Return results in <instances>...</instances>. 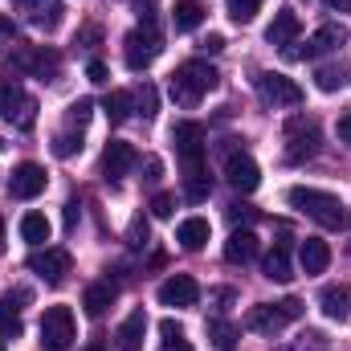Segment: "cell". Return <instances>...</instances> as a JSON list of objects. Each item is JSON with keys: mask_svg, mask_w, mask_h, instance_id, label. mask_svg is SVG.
<instances>
[{"mask_svg": "<svg viewBox=\"0 0 351 351\" xmlns=\"http://www.w3.org/2000/svg\"><path fill=\"white\" fill-rule=\"evenodd\" d=\"M160 302H164V306H176V311L196 306V302H200L196 278H192V274H172L168 282H160Z\"/></svg>", "mask_w": 351, "mask_h": 351, "instance_id": "12", "label": "cell"}, {"mask_svg": "<svg viewBox=\"0 0 351 351\" xmlns=\"http://www.w3.org/2000/svg\"><path fill=\"white\" fill-rule=\"evenodd\" d=\"M200 49H204V53H221V49H225V37H221V33H208V37L200 41Z\"/></svg>", "mask_w": 351, "mask_h": 351, "instance_id": "44", "label": "cell"}, {"mask_svg": "<svg viewBox=\"0 0 351 351\" xmlns=\"http://www.w3.org/2000/svg\"><path fill=\"white\" fill-rule=\"evenodd\" d=\"M49 233H53V229H49L45 213H25V217H21V237H25L33 250H41V245L49 241Z\"/></svg>", "mask_w": 351, "mask_h": 351, "instance_id": "28", "label": "cell"}, {"mask_svg": "<svg viewBox=\"0 0 351 351\" xmlns=\"http://www.w3.org/2000/svg\"><path fill=\"white\" fill-rule=\"evenodd\" d=\"M339 139H343V143H351V110L339 119Z\"/></svg>", "mask_w": 351, "mask_h": 351, "instance_id": "50", "label": "cell"}, {"mask_svg": "<svg viewBox=\"0 0 351 351\" xmlns=\"http://www.w3.org/2000/svg\"><path fill=\"white\" fill-rule=\"evenodd\" d=\"M86 351H106V348H102V343H90V348Z\"/></svg>", "mask_w": 351, "mask_h": 351, "instance_id": "54", "label": "cell"}, {"mask_svg": "<svg viewBox=\"0 0 351 351\" xmlns=\"http://www.w3.org/2000/svg\"><path fill=\"white\" fill-rule=\"evenodd\" d=\"M160 335H164V339H168V335H184V327H180L176 319H164V323H160Z\"/></svg>", "mask_w": 351, "mask_h": 351, "instance_id": "47", "label": "cell"}, {"mask_svg": "<svg viewBox=\"0 0 351 351\" xmlns=\"http://www.w3.org/2000/svg\"><path fill=\"white\" fill-rule=\"evenodd\" d=\"M286 200L298 208V213H306L315 225H323V229H331V233H343L351 225V213H348V204L335 196V192H323V188H290L286 192Z\"/></svg>", "mask_w": 351, "mask_h": 351, "instance_id": "1", "label": "cell"}, {"mask_svg": "<svg viewBox=\"0 0 351 351\" xmlns=\"http://www.w3.org/2000/svg\"><path fill=\"white\" fill-rule=\"evenodd\" d=\"M172 213H176V196H172V192H160V196H152V217L168 221Z\"/></svg>", "mask_w": 351, "mask_h": 351, "instance_id": "37", "label": "cell"}, {"mask_svg": "<svg viewBox=\"0 0 351 351\" xmlns=\"http://www.w3.org/2000/svg\"><path fill=\"white\" fill-rule=\"evenodd\" d=\"M16 302H25V294H4V298H0V335H4V339H16V335L25 331Z\"/></svg>", "mask_w": 351, "mask_h": 351, "instance_id": "26", "label": "cell"}, {"mask_svg": "<svg viewBox=\"0 0 351 351\" xmlns=\"http://www.w3.org/2000/svg\"><path fill=\"white\" fill-rule=\"evenodd\" d=\"M74 152H82V135H74V131H62V135L53 139V156H62V160H70Z\"/></svg>", "mask_w": 351, "mask_h": 351, "instance_id": "34", "label": "cell"}, {"mask_svg": "<svg viewBox=\"0 0 351 351\" xmlns=\"http://www.w3.org/2000/svg\"><path fill=\"white\" fill-rule=\"evenodd\" d=\"M298 262L306 274H323L327 265H331V245L327 241H319V237H306L302 241V250H298Z\"/></svg>", "mask_w": 351, "mask_h": 351, "instance_id": "23", "label": "cell"}, {"mask_svg": "<svg viewBox=\"0 0 351 351\" xmlns=\"http://www.w3.org/2000/svg\"><path fill=\"white\" fill-rule=\"evenodd\" d=\"M286 139H290V147H286V160H290V164H302L306 156L319 152V131H315V123H306V119H290Z\"/></svg>", "mask_w": 351, "mask_h": 351, "instance_id": "11", "label": "cell"}, {"mask_svg": "<svg viewBox=\"0 0 351 351\" xmlns=\"http://www.w3.org/2000/svg\"><path fill=\"white\" fill-rule=\"evenodd\" d=\"M319 306H323V315H327V319L343 323V319L351 315V290H348V286H327V290L319 294Z\"/></svg>", "mask_w": 351, "mask_h": 351, "instance_id": "22", "label": "cell"}, {"mask_svg": "<svg viewBox=\"0 0 351 351\" xmlns=\"http://www.w3.org/2000/svg\"><path fill=\"white\" fill-rule=\"evenodd\" d=\"M0 351H4V339H0Z\"/></svg>", "mask_w": 351, "mask_h": 351, "instance_id": "56", "label": "cell"}, {"mask_svg": "<svg viewBox=\"0 0 351 351\" xmlns=\"http://www.w3.org/2000/svg\"><path fill=\"white\" fill-rule=\"evenodd\" d=\"M204 4L200 0H176V8H172V25H176V33H192V29H200V21H204Z\"/></svg>", "mask_w": 351, "mask_h": 351, "instance_id": "27", "label": "cell"}, {"mask_svg": "<svg viewBox=\"0 0 351 351\" xmlns=\"http://www.w3.org/2000/svg\"><path fill=\"white\" fill-rule=\"evenodd\" d=\"M0 33H4V37H12V21H8V16H0Z\"/></svg>", "mask_w": 351, "mask_h": 351, "instance_id": "52", "label": "cell"}, {"mask_svg": "<svg viewBox=\"0 0 351 351\" xmlns=\"http://www.w3.org/2000/svg\"><path fill=\"white\" fill-rule=\"evenodd\" d=\"M74 339H78L74 311L70 306H45V315H41V343L49 351H66Z\"/></svg>", "mask_w": 351, "mask_h": 351, "instance_id": "7", "label": "cell"}, {"mask_svg": "<svg viewBox=\"0 0 351 351\" xmlns=\"http://www.w3.org/2000/svg\"><path fill=\"white\" fill-rule=\"evenodd\" d=\"M221 82V74L208 66V62H200V58H192V62H180L172 74V98L180 106H196L208 90H217Z\"/></svg>", "mask_w": 351, "mask_h": 351, "instance_id": "2", "label": "cell"}, {"mask_svg": "<svg viewBox=\"0 0 351 351\" xmlns=\"http://www.w3.org/2000/svg\"><path fill=\"white\" fill-rule=\"evenodd\" d=\"M12 8H16L29 25H37V29H45V33H53V29L66 21V4H62V0H12Z\"/></svg>", "mask_w": 351, "mask_h": 351, "instance_id": "10", "label": "cell"}, {"mask_svg": "<svg viewBox=\"0 0 351 351\" xmlns=\"http://www.w3.org/2000/svg\"><path fill=\"white\" fill-rule=\"evenodd\" d=\"M208 221L204 217H188V221H180V229H176V241H180V250H188V254H196V250H204L208 245Z\"/></svg>", "mask_w": 351, "mask_h": 351, "instance_id": "21", "label": "cell"}, {"mask_svg": "<svg viewBox=\"0 0 351 351\" xmlns=\"http://www.w3.org/2000/svg\"><path fill=\"white\" fill-rule=\"evenodd\" d=\"M78 217H82V208H78V200H70V204H66V229H70V233L78 229Z\"/></svg>", "mask_w": 351, "mask_h": 351, "instance_id": "45", "label": "cell"}, {"mask_svg": "<svg viewBox=\"0 0 351 351\" xmlns=\"http://www.w3.org/2000/svg\"><path fill=\"white\" fill-rule=\"evenodd\" d=\"M114 298H119V290H114L110 282H90L86 294H82V306H86L90 319H102V315H106V306H110Z\"/></svg>", "mask_w": 351, "mask_h": 351, "instance_id": "24", "label": "cell"}, {"mask_svg": "<svg viewBox=\"0 0 351 351\" xmlns=\"http://www.w3.org/2000/svg\"><path fill=\"white\" fill-rule=\"evenodd\" d=\"M4 62L12 66V74H25V78H53L58 66H62V58L53 49L29 45V41H12L8 53H4Z\"/></svg>", "mask_w": 351, "mask_h": 351, "instance_id": "3", "label": "cell"}, {"mask_svg": "<svg viewBox=\"0 0 351 351\" xmlns=\"http://www.w3.org/2000/svg\"><path fill=\"white\" fill-rule=\"evenodd\" d=\"M143 180H147V184H160V176H164V160H156V156H152V160H147V164H143Z\"/></svg>", "mask_w": 351, "mask_h": 351, "instance_id": "42", "label": "cell"}, {"mask_svg": "<svg viewBox=\"0 0 351 351\" xmlns=\"http://www.w3.org/2000/svg\"><path fill=\"white\" fill-rule=\"evenodd\" d=\"M254 217H258V213H254V204H241V200H237V204H229V221H233V225L254 221Z\"/></svg>", "mask_w": 351, "mask_h": 351, "instance_id": "39", "label": "cell"}, {"mask_svg": "<svg viewBox=\"0 0 351 351\" xmlns=\"http://www.w3.org/2000/svg\"><path fill=\"white\" fill-rule=\"evenodd\" d=\"M139 110H143L147 119L156 114V86H152V82H143V90H139Z\"/></svg>", "mask_w": 351, "mask_h": 351, "instance_id": "38", "label": "cell"}, {"mask_svg": "<svg viewBox=\"0 0 351 351\" xmlns=\"http://www.w3.org/2000/svg\"><path fill=\"white\" fill-rule=\"evenodd\" d=\"M160 49H164V41H160V33H156V25H139V29H131L127 33V41H123V62H127V70H147L156 58H160Z\"/></svg>", "mask_w": 351, "mask_h": 351, "instance_id": "5", "label": "cell"}, {"mask_svg": "<svg viewBox=\"0 0 351 351\" xmlns=\"http://www.w3.org/2000/svg\"><path fill=\"white\" fill-rule=\"evenodd\" d=\"M258 94H262L269 106H298L306 94H302V86L294 82V78H286V74H274V70H265V74H258Z\"/></svg>", "mask_w": 351, "mask_h": 351, "instance_id": "9", "label": "cell"}, {"mask_svg": "<svg viewBox=\"0 0 351 351\" xmlns=\"http://www.w3.org/2000/svg\"><path fill=\"white\" fill-rule=\"evenodd\" d=\"M152 4H156V0H135V8H139V16H143V25H152Z\"/></svg>", "mask_w": 351, "mask_h": 351, "instance_id": "49", "label": "cell"}, {"mask_svg": "<svg viewBox=\"0 0 351 351\" xmlns=\"http://www.w3.org/2000/svg\"><path fill=\"white\" fill-rule=\"evenodd\" d=\"M262 269H265V278H269V282H290V278H294V265H290V245H286V241H278V245L265 254Z\"/></svg>", "mask_w": 351, "mask_h": 351, "instance_id": "25", "label": "cell"}, {"mask_svg": "<svg viewBox=\"0 0 351 351\" xmlns=\"http://www.w3.org/2000/svg\"><path fill=\"white\" fill-rule=\"evenodd\" d=\"M348 41V29L343 25H323L302 49H286V58H319V53H331V49H339Z\"/></svg>", "mask_w": 351, "mask_h": 351, "instance_id": "16", "label": "cell"}, {"mask_svg": "<svg viewBox=\"0 0 351 351\" xmlns=\"http://www.w3.org/2000/svg\"><path fill=\"white\" fill-rule=\"evenodd\" d=\"M143 331H147V315L131 311L123 319V327L114 331V351H143Z\"/></svg>", "mask_w": 351, "mask_h": 351, "instance_id": "19", "label": "cell"}, {"mask_svg": "<svg viewBox=\"0 0 351 351\" xmlns=\"http://www.w3.org/2000/svg\"><path fill=\"white\" fill-rule=\"evenodd\" d=\"M90 114H94V102H90V98H78V102H70V127H86Z\"/></svg>", "mask_w": 351, "mask_h": 351, "instance_id": "36", "label": "cell"}, {"mask_svg": "<svg viewBox=\"0 0 351 351\" xmlns=\"http://www.w3.org/2000/svg\"><path fill=\"white\" fill-rule=\"evenodd\" d=\"M208 339L217 351H233L237 348V327L229 319H208Z\"/></svg>", "mask_w": 351, "mask_h": 351, "instance_id": "30", "label": "cell"}, {"mask_svg": "<svg viewBox=\"0 0 351 351\" xmlns=\"http://www.w3.org/2000/svg\"><path fill=\"white\" fill-rule=\"evenodd\" d=\"M131 106H135V94H131V90H110V94L102 98V110H106L110 123H127V119H131Z\"/></svg>", "mask_w": 351, "mask_h": 351, "instance_id": "29", "label": "cell"}, {"mask_svg": "<svg viewBox=\"0 0 351 351\" xmlns=\"http://www.w3.org/2000/svg\"><path fill=\"white\" fill-rule=\"evenodd\" d=\"M8 192H12L16 200L41 196V192H45V168H41V164H16L12 176H8Z\"/></svg>", "mask_w": 351, "mask_h": 351, "instance_id": "15", "label": "cell"}, {"mask_svg": "<svg viewBox=\"0 0 351 351\" xmlns=\"http://www.w3.org/2000/svg\"><path fill=\"white\" fill-rule=\"evenodd\" d=\"M135 164H139V156H135L131 143H123V139H110V143H106V152H102V176H106L110 184H119Z\"/></svg>", "mask_w": 351, "mask_h": 351, "instance_id": "14", "label": "cell"}, {"mask_svg": "<svg viewBox=\"0 0 351 351\" xmlns=\"http://www.w3.org/2000/svg\"><path fill=\"white\" fill-rule=\"evenodd\" d=\"M172 143H176V156L184 164V172H204V156H208V135L200 123L184 119L172 127Z\"/></svg>", "mask_w": 351, "mask_h": 351, "instance_id": "4", "label": "cell"}, {"mask_svg": "<svg viewBox=\"0 0 351 351\" xmlns=\"http://www.w3.org/2000/svg\"><path fill=\"white\" fill-rule=\"evenodd\" d=\"M348 78H351V70H348V66H323V70L315 74V86H319V90H327V94H335V90H343V86H348Z\"/></svg>", "mask_w": 351, "mask_h": 351, "instance_id": "31", "label": "cell"}, {"mask_svg": "<svg viewBox=\"0 0 351 351\" xmlns=\"http://www.w3.org/2000/svg\"><path fill=\"white\" fill-rule=\"evenodd\" d=\"M225 8H229V16H233L237 25H250V21L258 16L262 0H225Z\"/></svg>", "mask_w": 351, "mask_h": 351, "instance_id": "33", "label": "cell"}, {"mask_svg": "<svg viewBox=\"0 0 351 351\" xmlns=\"http://www.w3.org/2000/svg\"><path fill=\"white\" fill-rule=\"evenodd\" d=\"M70 265H74V258H70V250H33L29 254V269L41 278V282H49V286H62L66 282V274H70Z\"/></svg>", "mask_w": 351, "mask_h": 351, "instance_id": "8", "label": "cell"}, {"mask_svg": "<svg viewBox=\"0 0 351 351\" xmlns=\"http://www.w3.org/2000/svg\"><path fill=\"white\" fill-rule=\"evenodd\" d=\"M0 254H4V221H0Z\"/></svg>", "mask_w": 351, "mask_h": 351, "instance_id": "53", "label": "cell"}, {"mask_svg": "<svg viewBox=\"0 0 351 351\" xmlns=\"http://www.w3.org/2000/svg\"><path fill=\"white\" fill-rule=\"evenodd\" d=\"M160 351H192V343H188V335H168Z\"/></svg>", "mask_w": 351, "mask_h": 351, "instance_id": "43", "label": "cell"}, {"mask_svg": "<svg viewBox=\"0 0 351 351\" xmlns=\"http://www.w3.org/2000/svg\"><path fill=\"white\" fill-rule=\"evenodd\" d=\"M258 258V233L254 229H237L229 241H225V262L229 265H245Z\"/></svg>", "mask_w": 351, "mask_h": 351, "instance_id": "20", "label": "cell"}, {"mask_svg": "<svg viewBox=\"0 0 351 351\" xmlns=\"http://www.w3.org/2000/svg\"><path fill=\"white\" fill-rule=\"evenodd\" d=\"M98 37H102V33H98V29H94V25H90V29H82V33H78V45H94V41H98Z\"/></svg>", "mask_w": 351, "mask_h": 351, "instance_id": "48", "label": "cell"}, {"mask_svg": "<svg viewBox=\"0 0 351 351\" xmlns=\"http://www.w3.org/2000/svg\"><path fill=\"white\" fill-rule=\"evenodd\" d=\"M208 192H213V180L204 172H184V196H188V200L200 204V200H208Z\"/></svg>", "mask_w": 351, "mask_h": 351, "instance_id": "32", "label": "cell"}, {"mask_svg": "<svg viewBox=\"0 0 351 351\" xmlns=\"http://www.w3.org/2000/svg\"><path fill=\"white\" fill-rule=\"evenodd\" d=\"M286 323H290V319L282 315V306H278V302H262V306H254V311L245 315V327H250V331H258V335H269V339H274Z\"/></svg>", "mask_w": 351, "mask_h": 351, "instance_id": "18", "label": "cell"}, {"mask_svg": "<svg viewBox=\"0 0 351 351\" xmlns=\"http://www.w3.org/2000/svg\"><path fill=\"white\" fill-rule=\"evenodd\" d=\"M0 152H4V139H0Z\"/></svg>", "mask_w": 351, "mask_h": 351, "instance_id": "55", "label": "cell"}, {"mask_svg": "<svg viewBox=\"0 0 351 351\" xmlns=\"http://www.w3.org/2000/svg\"><path fill=\"white\" fill-rule=\"evenodd\" d=\"M278 306H282V315H286L290 323H294V319H302V311H306V306H302V298H282Z\"/></svg>", "mask_w": 351, "mask_h": 351, "instance_id": "41", "label": "cell"}, {"mask_svg": "<svg viewBox=\"0 0 351 351\" xmlns=\"http://www.w3.org/2000/svg\"><path fill=\"white\" fill-rule=\"evenodd\" d=\"M225 180H229L237 192H254V188L262 184V168L254 164V156H245V152H229V160H225Z\"/></svg>", "mask_w": 351, "mask_h": 351, "instance_id": "13", "label": "cell"}, {"mask_svg": "<svg viewBox=\"0 0 351 351\" xmlns=\"http://www.w3.org/2000/svg\"><path fill=\"white\" fill-rule=\"evenodd\" d=\"M86 78H90V82H106V66H102L98 58H94V62L86 66Z\"/></svg>", "mask_w": 351, "mask_h": 351, "instance_id": "46", "label": "cell"}, {"mask_svg": "<svg viewBox=\"0 0 351 351\" xmlns=\"http://www.w3.org/2000/svg\"><path fill=\"white\" fill-rule=\"evenodd\" d=\"M327 8H335V12H351V0H323Z\"/></svg>", "mask_w": 351, "mask_h": 351, "instance_id": "51", "label": "cell"}, {"mask_svg": "<svg viewBox=\"0 0 351 351\" xmlns=\"http://www.w3.org/2000/svg\"><path fill=\"white\" fill-rule=\"evenodd\" d=\"M298 29H302L298 12H294V8H282V12H274V21H269V29H265V41L278 45V49H290L294 37H298Z\"/></svg>", "mask_w": 351, "mask_h": 351, "instance_id": "17", "label": "cell"}, {"mask_svg": "<svg viewBox=\"0 0 351 351\" xmlns=\"http://www.w3.org/2000/svg\"><path fill=\"white\" fill-rule=\"evenodd\" d=\"M127 241H131V245H143V241H147V221H143V217H135V221H131Z\"/></svg>", "mask_w": 351, "mask_h": 351, "instance_id": "40", "label": "cell"}, {"mask_svg": "<svg viewBox=\"0 0 351 351\" xmlns=\"http://www.w3.org/2000/svg\"><path fill=\"white\" fill-rule=\"evenodd\" d=\"M0 119H8V123H16V127H33L37 123V102H33V94H25L21 82H12V78H4L0 74Z\"/></svg>", "mask_w": 351, "mask_h": 351, "instance_id": "6", "label": "cell"}, {"mask_svg": "<svg viewBox=\"0 0 351 351\" xmlns=\"http://www.w3.org/2000/svg\"><path fill=\"white\" fill-rule=\"evenodd\" d=\"M294 351H331V339H327L323 331H302L298 343H294Z\"/></svg>", "mask_w": 351, "mask_h": 351, "instance_id": "35", "label": "cell"}]
</instances>
